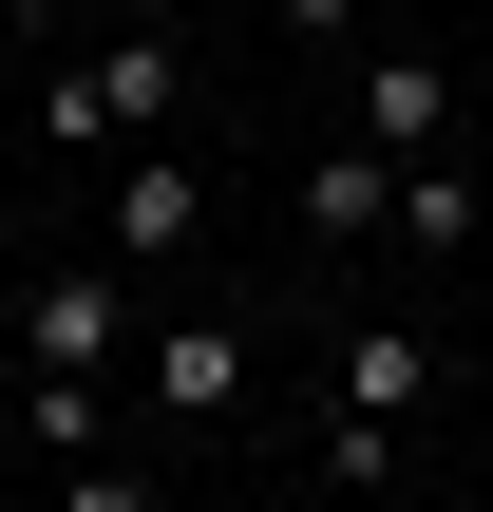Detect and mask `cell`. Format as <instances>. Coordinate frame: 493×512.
<instances>
[{"instance_id": "obj_1", "label": "cell", "mask_w": 493, "mask_h": 512, "mask_svg": "<svg viewBox=\"0 0 493 512\" xmlns=\"http://www.w3.org/2000/svg\"><path fill=\"white\" fill-rule=\"evenodd\" d=\"M171 95H190V57L171 38H95V57H57V152H114V133H171Z\"/></svg>"}, {"instance_id": "obj_2", "label": "cell", "mask_w": 493, "mask_h": 512, "mask_svg": "<svg viewBox=\"0 0 493 512\" xmlns=\"http://www.w3.org/2000/svg\"><path fill=\"white\" fill-rule=\"evenodd\" d=\"M133 380H152V418H171V437H228V418H247V323L171 304V323L133 342Z\"/></svg>"}, {"instance_id": "obj_3", "label": "cell", "mask_w": 493, "mask_h": 512, "mask_svg": "<svg viewBox=\"0 0 493 512\" xmlns=\"http://www.w3.org/2000/svg\"><path fill=\"white\" fill-rule=\"evenodd\" d=\"M19 361H57V380H114V361H133V266H38V304H19Z\"/></svg>"}, {"instance_id": "obj_4", "label": "cell", "mask_w": 493, "mask_h": 512, "mask_svg": "<svg viewBox=\"0 0 493 512\" xmlns=\"http://www.w3.org/2000/svg\"><path fill=\"white\" fill-rule=\"evenodd\" d=\"M190 247H209V171H190L171 133H133V190H114V266H133V285H171Z\"/></svg>"}, {"instance_id": "obj_5", "label": "cell", "mask_w": 493, "mask_h": 512, "mask_svg": "<svg viewBox=\"0 0 493 512\" xmlns=\"http://www.w3.org/2000/svg\"><path fill=\"white\" fill-rule=\"evenodd\" d=\"M361 152H456V95H437V57H361Z\"/></svg>"}, {"instance_id": "obj_6", "label": "cell", "mask_w": 493, "mask_h": 512, "mask_svg": "<svg viewBox=\"0 0 493 512\" xmlns=\"http://www.w3.org/2000/svg\"><path fill=\"white\" fill-rule=\"evenodd\" d=\"M304 228H399V152H361V133H342V152L304 171Z\"/></svg>"}, {"instance_id": "obj_7", "label": "cell", "mask_w": 493, "mask_h": 512, "mask_svg": "<svg viewBox=\"0 0 493 512\" xmlns=\"http://www.w3.org/2000/svg\"><path fill=\"white\" fill-rule=\"evenodd\" d=\"M418 380H437L418 323H361V342H342V399H361V418H418Z\"/></svg>"}, {"instance_id": "obj_8", "label": "cell", "mask_w": 493, "mask_h": 512, "mask_svg": "<svg viewBox=\"0 0 493 512\" xmlns=\"http://www.w3.org/2000/svg\"><path fill=\"white\" fill-rule=\"evenodd\" d=\"M95 418H114V399H95V380H57V361H38V380H19V456H57V475H76V456H95Z\"/></svg>"}, {"instance_id": "obj_9", "label": "cell", "mask_w": 493, "mask_h": 512, "mask_svg": "<svg viewBox=\"0 0 493 512\" xmlns=\"http://www.w3.org/2000/svg\"><path fill=\"white\" fill-rule=\"evenodd\" d=\"M399 228H418V247H475V228H493V190L456 171V152H418V171H399Z\"/></svg>"}, {"instance_id": "obj_10", "label": "cell", "mask_w": 493, "mask_h": 512, "mask_svg": "<svg viewBox=\"0 0 493 512\" xmlns=\"http://www.w3.org/2000/svg\"><path fill=\"white\" fill-rule=\"evenodd\" d=\"M323 475H342V494H380V475H399V418H361V399H342V418H323Z\"/></svg>"}, {"instance_id": "obj_11", "label": "cell", "mask_w": 493, "mask_h": 512, "mask_svg": "<svg viewBox=\"0 0 493 512\" xmlns=\"http://www.w3.org/2000/svg\"><path fill=\"white\" fill-rule=\"evenodd\" d=\"M57 512H171V494H152V475H114V456H76V475H57Z\"/></svg>"}, {"instance_id": "obj_12", "label": "cell", "mask_w": 493, "mask_h": 512, "mask_svg": "<svg viewBox=\"0 0 493 512\" xmlns=\"http://www.w3.org/2000/svg\"><path fill=\"white\" fill-rule=\"evenodd\" d=\"M266 19H285V38H361V0H266Z\"/></svg>"}, {"instance_id": "obj_13", "label": "cell", "mask_w": 493, "mask_h": 512, "mask_svg": "<svg viewBox=\"0 0 493 512\" xmlns=\"http://www.w3.org/2000/svg\"><path fill=\"white\" fill-rule=\"evenodd\" d=\"M0 19H76V0H0Z\"/></svg>"}, {"instance_id": "obj_14", "label": "cell", "mask_w": 493, "mask_h": 512, "mask_svg": "<svg viewBox=\"0 0 493 512\" xmlns=\"http://www.w3.org/2000/svg\"><path fill=\"white\" fill-rule=\"evenodd\" d=\"M0 437H19V418H0Z\"/></svg>"}]
</instances>
